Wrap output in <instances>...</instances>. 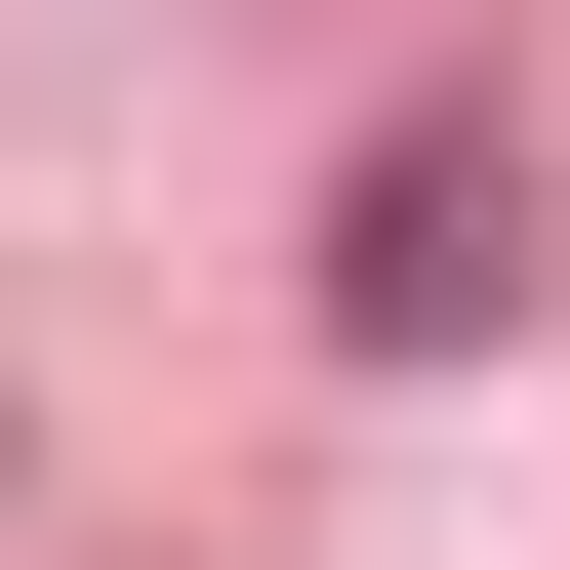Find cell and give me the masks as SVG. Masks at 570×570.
Returning a JSON list of instances; mask_svg holds the SVG:
<instances>
[{
	"mask_svg": "<svg viewBox=\"0 0 570 570\" xmlns=\"http://www.w3.org/2000/svg\"><path fill=\"white\" fill-rule=\"evenodd\" d=\"M326 326H367V367H449V326H530V164H489V122H407V164L326 204Z\"/></svg>",
	"mask_w": 570,
	"mask_h": 570,
	"instance_id": "6da1fadb",
	"label": "cell"
}]
</instances>
